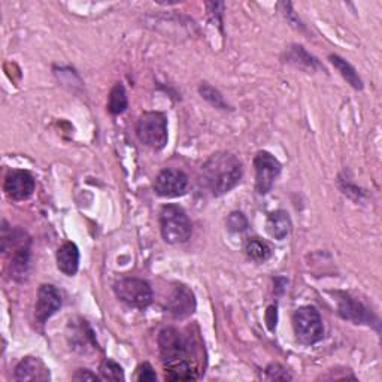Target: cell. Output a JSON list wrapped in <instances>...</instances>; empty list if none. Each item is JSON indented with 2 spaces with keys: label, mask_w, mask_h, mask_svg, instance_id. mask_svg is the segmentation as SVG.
<instances>
[{
  "label": "cell",
  "mask_w": 382,
  "mask_h": 382,
  "mask_svg": "<svg viewBox=\"0 0 382 382\" xmlns=\"http://www.w3.org/2000/svg\"><path fill=\"white\" fill-rule=\"evenodd\" d=\"M202 170L205 182L214 196L229 193L242 178V163L230 153H217L211 155Z\"/></svg>",
  "instance_id": "obj_1"
},
{
  "label": "cell",
  "mask_w": 382,
  "mask_h": 382,
  "mask_svg": "<svg viewBox=\"0 0 382 382\" xmlns=\"http://www.w3.org/2000/svg\"><path fill=\"white\" fill-rule=\"evenodd\" d=\"M160 230L167 244L177 245L187 242L193 226L187 212L178 205H166L160 211Z\"/></svg>",
  "instance_id": "obj_2"
},
{
  "label": "cell",
  "mask_w": 382,
  "mask_h": 382,
  "mask_svg": "<svg viewBox=\"0 0 382 382\" xmlns=\"http://www.w3.org/2000/svg\"><path fill=\"white\" fill-rule=\"evenodd\" d=\"M139 140L155 151H160L167 143V120L162 113H143L136 125Z\"/></svg>",
  "instance_id": "obj_3"
},
{
  "label": "cell",
  "mask_w": 382,
  "mask_h": 382,
  "mask_svg": "<svg viewBox=\"0 0 382 382\" xmlns=\"http://www.w3.org/2000/svg\"><path fill=\"white\" fill-rule=\"evenodd\" d=\"M293 329L297 341L304 345H314L324 336L321 315L314 306H301L293 314Z\"/></svg>",
  "instance_id": "obj_4"
},
{
  "label": "cell",
  "mask_w": 382,
  "mask_h": 382,
  "mask_svg": "<svg viewBox=\"0 0 382 382\" xmlns=\"http://www.w3.org/2000/svg\"><path fill=\"white\" fill-rule=\"evenodd\" d=\"M114 291L121 301L132 308L143 309L153 304L151 285L139 278H123L117 281Z\"/></svg>",
  "instance_id": "obj_5"
},
{
  "label": "cell",
  "mask_w": 382,
  "mask_h": 382,
  "mask_svg": "<svg viewBox=\"0 0 382 382\" xmlns=\"http://www.w3.org/2000/svg\"><path fill=\"white\" fill-rule=\"evenodd\" d=\"M158 348L165 364L188 360L190 344L182 333L173 327H165L158 333Z\"/></svg>",
  "instance_id": "obj_6"
},
{
  "label": "cell",
  "mask_w": 382,
  "mask_h": 382,
  "mask_svg": "<svg viewBox=\"0 0 382 382\" xmlns=\"http://www.w3.org/2000/svg\"><path fill=\"white\" fill-rule=\"evenodd\" d=\"M254 167H256V188L259 195H267L281 173V163L270 153L260 151L254 158Z\"/></svg>",
  "instance_id": "obj_7"
},
{
  "label": "cell",
  "mask_w": 382,
  "mask_h": 382,
  "mask_svg": "<svg viewBox=\"0 0 382 382\" xmlns=\"http://www.w3.org/2000/svg\"><path fill=\"white\" fill-rule=\"evenodd\" d=\"M188 177L180 169H163L155 177L154 191L162 197H178L185 193Z\"/></svg>",
  "instance_id": "obj_8"
},
{
  "label": "cell",
  "mask_w": 382,
  "mask_h": 382,
  "mask_svg": "<svg viewBox=\"0 0 382 382\" xmlns=\"http://www.w3.org/2000/svg\"><path fill=\"white\" fill-rule=\"evenodd\" d=\"M35 187L36 182L33 175L26 170H12L5 180L4 190L11 200L21 202L33 195Z\"/></svg>",
  "instance_id": "obj_9"
},
{
  "label": "cell",
  "mask_w": 382,
  "mask_h": 382,
  "mask_svg": "<svg viewBox=\"0 0 382 382\" xmlns=\"http://www.w3.org/2000/svg\"><path fill=\"white\" fill-rule=\"evenodd\" d=\"M61 308V296L51 284H43L38 291L35 305V320L39 324H45Z\"/></svg>",
  "instance_id": "obj_10"
},
{
  "label": "cell",
  "mask_w": 382,
  "mask_h": 382,
  "mask_svg": "<svg viewBox=\"0 0 382 382\" xmlns=\"http://www.w3.org/2000/svg\"><path fill=\"white\" fill-rule=\"evenodd\" d=\"M166 308L172 316L178 318V320H184V318L190 316L196 309L195 293L185 285H177L167 297Z\"/></svg>",
  "instance_id": "obj_11"
},
{
  "label": "cell",
  "mask_w": 382,
  "mask_h": 382,
  "mask_svg": "<svg viewBox=\"0 0 382 382\" xmlns=\"http://www.w3.org/2000/svg\"><path fill=\"white\" fill-rule=\"evenodd\" d=\"M339 314L354 324H372L375 321L372 312L348 294H342L339 299Z\"/></svg>",
  "instance_id": "obj_12"
},
{
  "label": "cell",
  "mask_w": 382,
  "mask_h": 382,
  "mask_svg": "<svg viewBox=\"0 0 382 382\" xmlns=\"http://www.w3.org/2000/svg\"><path fill=\"white\" fill-rule=\"evenodd\" d=\"M15 379L17 381H48L50 369L46 368L42 360L36 357L23 358L15 368Z\"/></svg>",
  "instance_id": "obj_13"
},
{
  "label": "cell",
  "mask_w": 382,
  "mask_h": 382,
  "mask_svg": "<svg viewBox=\"0 0 382 382\" xmlns=\"http://www.w3.org/2000/svg\"><path fill=\"white\" fill-rule=\"evenodd\" d=\"M57 267L68 277L76 275L79 267V249L73 242H65L58 248Z\"/></svg>",
  "instance_id": "obj_14"
},
{
  "label": "cell",
  "mask_w": 382,
  "mask_h": 382,
  "mask_svg": "<svg viewBox=\"0 0 382 382\" xmlns=\"http://www.w3.org/2000/svg\"><path fill=\"white\" fill-rule=\"evenodd\" d=\"M266 227L269 234L278 239V241H282V239L286 237V234L290 233L291 229V221L289 214L285 211H275L269 215Z\"/></svg>",
  "instance_id": "obj_15"
},
{
  "label": "cell",
  "mask_w": 382,
  "mask_h": 382,
  "mask_svg": "<svg viewBox=\"0 0 382 382\" xmlns=\"http://www.w3.org/2000/svg\"><path fill=\"white\" fill-rule=\"evenodd\" d=\"M166 379L169 381H191L197 379V373L188 360H180L165 364Z\"/></svg>",
  "instance_id": "obj_16"
},
{
  "label": "cell",
  "mask_w": 382,
  "mask_h": 382,
  "mask_svg": "<svg viewBox=\"0 0 382 382\" xmlns=\"http://www.w3.org/2000/svg\"><path fill=\"white\" fill-rule=\"evenodd\" d=\"M329 58L331 61V65L339 71V73L344 76V79H346V83L349 86L354 87L356 90H363L361 78L358 76L357 71L351 65H349V63L345 58H342L338 54H331Z\"/></svg>",
  "instance_id": "obj_17"
},
{
  "label": "cell",
  "mask_w": 382,
  "mask_h": 382,
  "mask_svg": "<svg viewBox=\"0 0 382 382\" xmlns=\"http://www.w3.org/2000/svg\"><path fill=\"white\" fill-rule=\"evenodd\" d=\"M129 106V100H127V93L123 84H115L114 88L110 90L108 98V110L113 115L123 114L124 110Z\"/></svg>",
  "instance_id": "obj_18"
},
{
  "label": "cell",
  "mask_w": 382,
  "mask_h": 382,
  "mask_svg": "<svg viewBox=\"0 0 382 382\" xmlns=\"http://www.w3.org/2000/svg\"><path fill=\"white\" fill-rule=\"evenodd\" d=\"M245 251H247V256L251 260L259 262V263L266 262L270 256H272V251H270V247L266 242L260 241V239H257V237L249 239V241L247 242Z\"/></svg>",
  "instance_id": "obj_19"
},
{
  "label": "cell",
  "mask_w": 382,
  "mask_h": 382,
  "mask_svg": "<svg viewBox=\"0 0 382 382\" xmlns=\"http://www.w3.org/2000/svg\"><path fill=\"white\" fill-rule=\"evenodd\" d=\"M289 58H290V61L296 63L297 66L304 63V65H306L311 69H323L324 71V68L320 65V61H318L315 57H312L309 53H306L304 46H297V45L293 46L290 50Z\"/></svg>",
  "instance_id": "obj_20"
},
{
  "label": "cell",
  "mask_w": 382,
  "mask_h": 382,
  "mask_svg": "<svg viewBox=\"0 0 382 382\" xmlns=\"http://www.w3.org/2000/svg\"><path fill=\"white\" fill-rule=\"evenodd\" d=\"M100 379L103 381H124V372H123V368L113 361L106 358L102 364H100Z\"/></svg>",
  "instance_id": "obj_21"
},
{
  "label": "cell",
  "mask_w": 382,
  "mask_h": 382,
  "mask_svg": "<svg viewBox=\"0 0 382 382\" xmlns=\"http://www.w3.org/2000/svg\"><path fill=\"white\" fill-rule=\"evenodd\" d=\"M199 93L205 100H208L212 106L218 108V109H227V103L224 102V98H222L221 93L218 90H215L214 87H211L210 84H202L199 87Z\"/></svg>",
  "instance_id": "obj_22"
},
{
  "label": "cell",
  "mask_w": 382,
  "mask_h": 382,
  "mask_svg": "<svg viewBox=\"0 0 382 382\" xmlns=\"http://www.w3.org/2000/svg\"><path fill=\"white\" fill-rule=\"evenodd\" d=\"M227 226L232 232H244L248 227V221L242 212H232L227 218Z\"/></svg>",
  "instance_id": "obj_23"
},
{
  "label": "cell",
  "mask_w": 382,
  "mask_h": 382,
  "mask_svg": "<svg viewBox=\"0 0 382 382\" xmlns=\"http://www.w3.org/2000/svg\"><path fill=\"white\" fill-rule=\"evenodd\" d=\"M138 381H143V382H154L157 381V375L153 369V366L150 363H143L138 368Z\"/></svg>",
  "instance_id": "obj_24"
},
{
  "label": "cell",
  "mask_w": 382,
  "mask_h": 382,
  "mask_svg": "<svg viewBox=\"0 0 382 382\" xmlns=\"http://www.w3.org/2000/svg\"><path fill=\"white\" fill-rule=\"evenodd\" d=\"M266 372L269 373L270 379H291V376H289L286 371L284 368H281L279 364H270L269 368L266 369Z\"/></svg>",
  "instance_id": "obj_25"
},
{
  "label": "cell",
  "mask_w": 382,
  "mask_h": 382,
  "mask_svg": "<svg viewBox=\"0 0 382 382\" xmlns=\"http://www.w3.org/2000/svg\"><path fill=\"white\" fill-rule=\"evenodd\" d=\"M98 379H100V376L91 373L88 369H79L73 375V381H98Z\"/></svg>",
  "instance_id": "obj_26"
},
{
  "label": "cell",
  "mask_w": 382,
  "mask_h": 382,
  "mask_svg": "<svg viewBox=\"0 0 382 382\" xmlns=\"http://www.w3.org/2000/svg\"><path fill=\"white\" fill-rule=\"evenodd\" d=\"M274 323L277 324V308L275 306H270L267 309V326L270 330H274Z\"/></svg>",
  "instance_id": "obj_27"
}]
</instances>
